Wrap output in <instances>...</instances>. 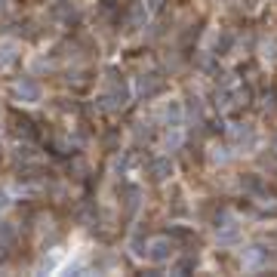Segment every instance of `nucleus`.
I'll use <instances>...</instances> for the list:
<instances>
[{"mask_svg": "<svg viewBox=\"0 0 277 277\" xmlns=\"http://www.w3.org/2000/svg\"><path fill=\"white\" fill-rule=\"evenodd\" d=\"M169 252H172V247L166 249V240H154L151 244V259H166Z\"/></svg>", "mask_w": 277, "mask_h": 277, "instance_id": "obj_1", "label": "nucleus"}, {"mask_svg": "<svg viewBox=\"0 0 277 277\" xmlns=\"http://www.w3.org/2000/svg\"><path fill=\"white\" fill-rule=\"evenodd\" d=\"M151 172H154V179H166V172H169V160H154V164H151Z\"/></svg>", "mask_w": 277, "mask_h": 277, "instance_id": "obj_2", "label": "nucleus"}, {"mask_svg": "<svg viewBox=\"0 0 277 277\" xmlns=\"http://www.w3.org/2000/svg\"><path fill=\"white\" fill-rule=\"evenodd\" d=\"M160 6H164V0H151V13H160Z\"/></svg>", "mask_w": 277, "mask_h": 277, "instance_id": "obj_3", "label": "nucleus"}]
</instances>
